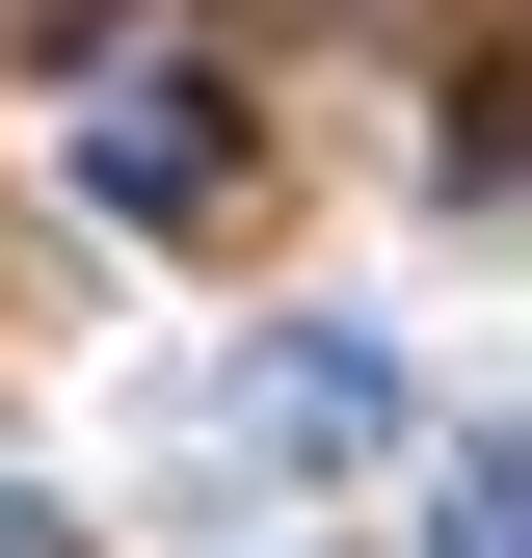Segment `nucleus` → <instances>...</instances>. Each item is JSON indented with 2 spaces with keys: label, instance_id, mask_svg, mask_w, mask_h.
Returning <instances> with one entry per match:
<instances>
[{
  "label": "nucleus",
  "instance_id": "nucleus-1",
  "mask_svg": "<svg viewBox=\"0 0 532 558\" xmlns=\"http://www.w3.org/2000/svg\"><path fill=\"white\" fill-rule=\"evenodd\" d=\"M214 160H240L214 81H107V107H81V186H107V214H214Z\"/></svg>",
  "mask_w": 532,
  "mask_h": 558
},
{
  "label": "nucleus",
  "instance_id": "nucleus-2",
  "mask_svg": "<svg viewBox=\"0 0 532 558\" xmlns=\"http://www.w3.org/2000/svg\"><path fill=\"white\" fill-rule=\"evenodd\" d=\"M426 558H532V452H480V478H452V506H426Z\"/></svg>",
  "mask_w": 532,
  "mask_h": 558
},
{
  "label": "nucleus",
  "instance_id": "nucleus-3",
  "mask_svg": "<svg viewBox=\"0 0 532 558\" xmlns=\"http://www.w3.org/2000/svg\"><path fill=\"white\" fill-rule=\"evenodd\" d=\"M0 558H81V532H53V506H0Z\"/></svg>",
  "mask_w": 532,
  "mask_h": 558
}]
</instances>
